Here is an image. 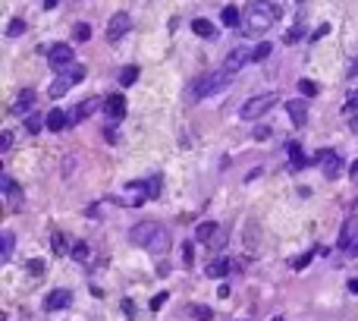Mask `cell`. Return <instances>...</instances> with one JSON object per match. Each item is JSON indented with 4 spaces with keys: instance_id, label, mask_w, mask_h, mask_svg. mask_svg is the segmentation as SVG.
I'll return each mask as SVG.
<instances>
[{
    "instance_id": "1",
    "label": "cell",
    "mask_w": 358,
    "mask_h": 321,
    "mask_svg": "<svg viewBox=\"0 0 358 321\" xmlns=\"http://www.w3.org/2000/svg\"><path fill=\"white\" fill-rule=\"evenodd\" d=\"M280 19V7L270 4V0H255V4H248L245 10V19H242V35L245 38H255V35H264L273 22Z\"/></svg>"
},
{
    "instance_id": "2",
    "label": "cell",
    "mask_w": 358,
    "mask_h": 321,
    "mask_svg": "<svg viewBox=\"0 0 358 321\" xmlns=\"http://www.w3.org/2000/svg\"><path fill=\"white\" fill-rule=\"evenodd\" d=\"M230 82H233V73H226V69H217V73H205V76H201L195 85H192V101L211 98V94L223 91Z\"/></svg>"
},
{
    "instance_id": "3",
    "label": "cell",
    "mask_w": 358,
    "mask_h": 321,
    "mask_svg": "<svg viewBox=\"0 0 358 321\" xmlns=\"http://www.w3.org/2000/svg\"><path fill=\"white\" fill-rule=\"evenodd\" d=\"M82 79H85V66H79V63L76 66H66L63 73L51 82V98H63V94L73 88L76 82H82Z\"/></svg>"
},
{
    "instance_id": "4",
    "label": "cell",
    "mask_w": 358,
    "mask_h": 321,
    "mask_svg": "<svg viewBox=\"0 0 358 321\" xmlns=\"http://www.w3.org/2000/svg\"><path fill=\"white\" fill-rule=\"evenodd\" d=\"M273 104H277V94H273V91H264V94H258V98L245 101L242 111H239V117H242V120H258V117H264Z\"/></svg>"
},
{
    "instance_id": "5",
    "label": "cell",
    "mask_w": 358,
    "mask_h": 321,
    "mask_svg": "<svg viewBox=\"0 0 358 321\" xmlns=\"http://www.w3.org/2000/svg\"><path fill=\"white\" fill-rule=\"evenodd\" d=\"M317 161H320V170H324V176H327V180H336V176L342 173V158H339V151L324 148Z\"/></svg>"
},
{
    "instance_id": "6",
    "label": "cell",
    "mask_w": 358,
    "mask_h": 321,
    "mask_svg": "<svg viewBox=\"0 0 358 321\" xmlns=\"http://www.w3.org/2000/svg\"><path fill=\"white\" fill-rule=\"evenodd\" d=\"M73 47L69 44H63V41H57V44H51L47 47V60H51V66H57V69H66L69 63H73Z\"/></svg>"
},
{
    "instance_id": "7",
    "label": "cell",
    "mask_w": 358,
    "mask_h": 321,
    "mask_svg": "<svg viewBox=\"0 0 358 321\" xmlns=\"http://www.w3.org/2000/svg\"><path fill=\"white\" fill-rule=\"evenodd\" d=\"M0 189H4L7 208H10V211H19V208H22V189L13 183V176H10V173H4V176H0Z\"/></svg>"
},
{
    "instance_id": "8",
    "label": "cell",
    "mask_w": 358,
    "mask_h": 321,
    "mask_svg": "<svg viewBox=\"0 0 358 321\" xmlns=\"http://www.w3.org/2000/svg\"><path fill=\"white\" fill-rule=\"evenodd\" d=\"M252 47H236V51H230V57H226V60H223V69H226V73H239V69H242L245 63H252Z\"/></svg>"
},
{
    "instance_id": "9",
    "label": "cell",
    "mask_w": 358,
    "mask_h": 321,
    "mask_svg": "<svg viewBox=\"0 0 358 321\" xmlns=\"http://www.w3.org/2000/svg\"><path fill=\"white\" fill-rule=\"evenodd\" d=\"M157 224H151V221H145V224H135L132 230H129V240H132L135 246H145L148 249V243L154 240V236H157Z\"/></svg>"
},
{
    "instance_id": "10",
    "label": "cell",
    "mask_w": 358,
    "mask_h": 321,
    "mask_svg": "<svg viewBox=\"0 0 358 321\" xmlns=\"http://www.w3.org/2000/svg\"><path fill=\"white\" fill-rule=\"evenodd\" d=\"M98 107H104V101H101V98H85L82 104H76L66 117H69V123H82V120H88V117H91L94 111H98Z\"/></svg>"
},
{
    "instance_id": "11",
    "label": "cell",
    "mask_w": 358,
    "mask_h": 321,
    "mask_svg": "<svg viewBox=\"0 0 358 321\" xmlns=\"http://www.w3.org/2000/svg\"><path fill=\"white\" fill-rule=\"evenodd\" d=\"M104 114H107L110 123L123 120V117H126V98H123V94H107V98H104Z\"/></svg>"
},
{
    "instance_id": "12",
    "label": "cell",
    "mask_w": 358,
    "mask_h": 321,
    "mask_svg": "<svg viewBox=\"0 0 358 321\" xmlns=\"http://www.w3.org/2000/svg\"><path fill=\"white\" fill-rule=\"evenodd\" d=\"M129 26H132V22H129L126 13H113V19L107 22V41H119L129 32Z\"/></svg>"
},
{
    "instance_id": "13",
    "label": "cell",
    "mask_w": 358,
    "mask_h": 321,
    "mask_svg": "<svg viewBox=\"0 0 358 321\" xmlns=\"http://www.w3.org/2000/svg\"><path fill=\"white\" fill-rule=\"evenodd\" d=\"M73 302V293L69 290H51L44 296V312H57V308H66Z\"/></svg>"
},
{
    "instance_id": "14",
    "label": "cell",
    "mask_w": 358,
    "mask_h": 321,
    "mask_svg": "<svg viewBox=\"0 0 358 321\" xmlns=\"http://www.w3.org/2000/svg\"><path fill=\"white\" fill-rule=\"evenodd\" d=\"M286 114H289L292 126H305L308 123V107H305V101H298V98L286 104Z\"/></svg>"
},
{
    "instance_id": "15",
    "label": "cell",
    "mask_w": 358,
    "mask_h": 321,
    "mask_svg": "<svg viewBox=\"0 0 358 321\" xmlns=\"http://www.w3.org/2000/svg\"><path fill=\"white\" fill-rule=\"evenodd\" d=\"M35 101H38V98H35V91H32V88H26V91H19V98H16V104H13V114H16V117H22V114H29L32 107H35Z\"/></svg>"
},
{
    "instance_id": "16",
    "label": "cell",
    "mask_w": 358,
    "mask_h": 321,
    "mask_svg": "<svg viewBox=\"0 0 358 321\" xmlns=\"http://www.w3.org/2000/svg\"><path fill=\"white\" fill-rule=\"evenodd\" d=\"M166 249H170V233H166L163 227L157 230V236H154V240L148 243V252H154V255H163Z\"/></svg>"
},
{
    "instance_id": "17",
    "label": "cell",
    "mask_w": 358,
    "mask_h": 321,
    "mask_svg": "<svg viewBox=\"0 0 358 321\" xmlns=\"http://www.w3.org/2000/svg\"><path fill=\"white\" fill-rule=\"evenodd\" d=\"M44 126L51 129V133H60L63 126H69V117H66L63 111H51V114L44 117Z\"/></svg>"
},
{
    "instance_id": "18",
    "label": "cell",
    "mask_w": 358,
    "mask_h": 321,
    "mask_svg": "<svg viewBox=\"0 0 358 321\" xmlns=\"http://www.w3.org/2000/svg\"><path fill=\"white\" fill-rule=\"evenodd\" d=\"M230 258H217V261H211V265H208V277H226V274H230Z\"/></svg>"
},
{
    "instance_id": "19",
    "label": "cell",
    "mask_w": 358,
    "mask_h": 321,
    "mask_svg": "<svg viewBox=\"0 0 358 321\" xmlns=\"http://www.w3.org/2000/svg\"><path fill=\"white\" fill-rule=\"evenodd\" d=\"M355 227H358L355 221H345V224H342V233H339V249H345V252H349V246H352V236H355Z\"/></svg>"
},
{
    "instance_id": "20",
    "label": "cell",
    "mask_w": 358,
    "mask_h": 321,
    "mask_svg": "<svg viewBox=\"0 0 358 321\" xmlns=\"http://www.w3.org/2000/svg\"><path fill=\"white\" fill-rule=\"evenodd\" d=\"M192 32L198 35V38H214V35H217V29H214L208 19H195L192 22Z\"/></svg>"
},
{
    "instance_id": "21",
    "label": "cell",
    "mask_w": 358,
    "mask_h": 321,
    "mask_svg": "<svg viewBox=\"0 0 358 321\" xmlns=\"http://www.w3.org/2000/svg\"><path fill=\"white\" fill-rule=\"evenodd\" d=\"M214 233H217V224H214V221H205V224H198V227H195V240L208 243Z\"/></svg>"
},
{
    "instance_id": "22",
    "label": "cell",
    "mask_w": 358,
    "mask_h": 321,
    "mask_svg": "<svg viewBox=\"0 0 358 321\" xmlns=\"http://www.w3.org/2000/svg\"><path fill=\"white\" fill-rule=\"evenodd\" d=\"M289 161H292V167H305L308 164V158H305V151H302V145H295V142H289Z\"/></svg>"
},
{
    "instance_id": "23",
    "label": "cell",
    "mask_w": 358,
    "mask_h": 321,
    "mask_svg": "<svg viewBox=\"0 0 358 321\" xmlns=\"http://www.w3.org/2000/svg\"><path fill=\"white\" fill-rule=\"evenodd\" d=\"M135 79H138V66H123V69H119V85H123V88H129Z\"/></svg>"
},
{
    "instance_id": "24",
    "label": "cell",
    "mask_w": 358,
    "mask_h": 321,
    "mask_svg": "<svg viewBox=\"0 0 358 321\" xmlns=\"http://www.w3.org/2000/svg\"><path fill=\"white\" fill-rule=\"evenodd\" d=\"M220 19H223V26H242V19H239V10L236 7H223V13H220Z\"/></svg>"
},
{
    "instance_id": "25",
    "label": "cell",
    "mask_w": 358,
    "mask_h": 321,
    "mask_svg": "<svg viewBox=\"0 0 358 321\" xmlns=\"http://www.w3.org/2000/svg\"><path fill=\"white\" fill-rule=\"evenodd\" d=\"M10 255H13V233H10V230H4V236H0V258H10Z\"/></svg>"
},
{
    "instance_id": "26",
    "label": "cell",
    "mask_w": 358,
    "mask_h": 321,
    "mask_svg": "<svg viewBox=\"0 0 358 321\" xmlns=\"http://www.w3.org/2000/svg\"><path fill=\"white\" fill-rule=\"evenodd\" d=\"M69 255H73L76 261H85V258L91 255V249H88V243H82V240H79V243L69 246Z\"/></svg>"
},
{
    "instance_id": "27",
    "label": "cell",
    "mask_w": 358,
    "mask_h": 321,
    "mask_svg": "<svg viewBox=\"0 0 358 321\" xmlns=\"http://www.w3.org/2000/svg\"><path fill=\"white\" fill-rule=\"evenodd\" d=\"M73 38H76V41H88V38H91V26H88V22H76Z\"/></svg>"
},
{
    "instance_id": "28",
    "label": "cell",
    "mask_w": 358,
    "mask_h": 321,
    "mask_svg": "<svg viewBox=\"0 0 358 321\" xmlns=\"http://www.w3.org/2000/svg\"><path fill=\"white\" fill-rule=\"evenodd\" d=\"M342 111L349 114V117H355V114H358V91H349V94H345V104H342Z\"/></svg>"
},
{
    "instance_id": "29",
    "label": "cell",
    "mask_w": 358,
    "mask_h": 321,
    "mask_svg": "<svg viewBox=\"0 0 358 321\" xmlns=\"http://www.w3.org/2000/svg\"><path fill=\"white\" fill-rule=\"evenodd\" d=\"M298 91H302L305 98H314V94H317V85H314L311 79H298Z\"/></svg>"
},
{
    "instance_id": "30",
    "label": "cell",
    "mask_w": 358,
    "mask_h": 321,
    "mask_svg": "<svg viewBox=\"0 0 358 321\" xmlns=\"http://www.w3.org/2000/svg\"><path fill=\"white\" fill-rule=\"evenodd\" d=\"M51 246H54V252H57V255L69 252V249H66V236H63V233H54V236H51Z\"/></svg>"
},
{
    "instance_id": "31",
    "label": "cell",
    "mask_w": 358,
    "mask_h": 321,
    "mask_svg": "<svg viewBox=\"0 0 358 321\" xmlns=\"http://www.w3.org/2000/svg\"><path fill=\"white\" fill-rule=\"evenodd\" d=\"M302 35H305V29H302V22H298V26H292L289 32L283 35V41H286V44H295L298 38H302Z\"/></svg>"
},
{
    "instance_id": "32",
    "label": "cell",
    "mask_w": 358,
    "mask_h": 321,
    "mask_svg": "<svg viewBox=\"0 0 358 321\" xmlns=\"http://www.w3.org/2000/svg\"><path fill=\"white\" fill-rule=\"evenodd\" d=\"M273 51V44H267V41H261L258 47H255V54H252V63H258V60H264V57Z\"/></svg>"
},
{
    "instance_id": "33",
    "label": "cell",
    "mask_w": 358,
    "mask_h": 321,
    "mask_svg": "<svg viewBox=\"0 0 358 321\" xmlns=\"http://www.w3.org/2000/svg\"><path fill=\"white\" fill-rule=\"evenodd\" d=\"M22 32H26V22H22V19H13V22H10V29H7L10 38H19Z\"/></svg>"
},
{
    "instance_id": "34",
    "label": "cell",
    "mask_w": 358,
    "mask_h": 321,
    "mask_svg": "<svg viewBox=\"0 0 358 321\" xmlns=\"http://www.w3.org/2000/svg\"><path fill=\"white\" fill-rule=\"evenodd\" d=\"M192 261H195V246H192V243H186V246H183V265H186V268H192Z\"/></svg>"
},
{
    "instance_id": "35",
    "label": "cell",
    "mask_w": 358,
    "mask_h": 321,
    "mask_svg": "<svg viewBox=\"0 0 358 321\" xmlns=\"http://www.w3.org/2000/svg\"><path fill=\"white\" fill-rule=\"evenodd\" d=\"M41 126H44V120H41V117H35V114H32L29 120H26V129H29L32 136H35V133H41Z\"/></svg>"
},
{
    "instance_id": "36",
    "label": "cell",
    "mask_w": 358,
    "mask_h": 321,
    "mask_svg": "<svg viewBox=\"0 0 358 321\" xmlns=\"http://www.w3.org/2000/svg\"><path fill=\"white\" fill-rule=\"evenodd\" d=\"M10 148H13V133L4 129V133H0V151H10Z\"/></svg>"
},
{
    "instance_id": "37",
    "label": "cell",
    "mask_w": 358,
    "mask_h": 321,
    "mask_svg": "<svg viewBox=\"0 0 358 321\" xmlns=\"http://www.w3.org/2000/svg\"><path fill=\"white\" fill-rule=\"evenodd\" d=\"M192 315L201 318V321H211V318H214V312H211L208 305H195V308H192Z\"/></svg>"
},
{
    "instance_id": "38",
    "label": "cell",
    "mask_w": 358,
    "mask_h": 321,
    "mask_svg": "<svg viewBox=\"0 0 358 321\" xmlns=\"http://www.w3.org/2000/svg\"><path fill=\"white\" fill-rule=\"evenodd\" d=\"M29 271H32L35 277H38L41 271H44V261H41V258H32V261H29Z\"/></svg>"
},
{
    "instance_id": "39",
    "label": "cell",
    "mask_w": 358,
    "mask_h": 321,
    "mask_svg": "<svg viewBox=\"0 0 358 321\" xmlns=\"http://www.w3.org/2000/svg\"><path fill=\"white\" fill-rule=\"evenodd\" d=\"M166 299H170V296H166V293H157V296H154V299H151V312H157V308L166 302Z\"/></svg>"
},
{
    "instance_id": "40",
    "label": "cell",
    "mask_w": 358,
    "mask_h": 321,
    "mask_svg": "<svg viewBox=\"0 0 358 321\" xmlns=\"http://www.w3.org/2000/svg\"><path fill=\"white\" fill-rule=\"evenodd\" d=\"M311 258H314V252H305L302 258H295V271H302V268H305V265H308V261H311Z\"/></svg>"
},
{
    "instance_id": "41",
    "label": "cell",
    "mask_w": 358,
    "mask_h": 321,
    "mask_svg": "<svg viewBox=\"0 0 358 321\" xmlns=\"http://www.w3.org/2000/svg\"><path fill=\"white\" fill-rule=\"evenodd\" d=\"M327 32H330V22H324V26H320V29H317L314 35H311V38L317 41V38H324V35H327Z\"/></svg>"
},
{
    "instance_id": "42",
    "label": "cell",
    "mask_w": 358,
    "mask_h": 321,
    "mask_svg": "<svg viewBox=\"0 0 358 321\" xmlns=\"http://www.w3.org/2000/svg\"><path fill=\"white\" fill-rule=\"evenodd\" d=\"M267 136H270L267 126H258V129H255V139H267Z\"/></svg>"
},
{
    "instance_id": "43",
    "label": "cell",
    "mask_w": 358,
    "mask_h": 321,
    "mask_svg": "<svg viewBox=\"0 0 358 321\" xmlns=\"http://www.w3.org/2000/svg\"><path fill=\"white\" fill-rule=\"evenodd\" d=\"M123 312H126V315H135V305L126 299V302H123Z\"/></svg>"
},
{
    "instance_id": "44",
    "label": "cell",
    "mask_w": 358,
    "mask_h": 321,
    "mask_svg": "<svg viewBox=\"0 0 358 321\" xmlns=\"http://www.w3.org/2000/svg\"><path fill=\"white\" fill-rule=\"evenodd\" d=\"M349 176H352V183H358V161H352V173Z\"/></svg>"
},
{
    "instance_id": "45",
    "label": "cell",
    "mask_w": 358,
    "mask_h": 321,
    "mask_svg": "<svg viewBox=\"0 0 358 321\" xmlns=\"http://www.w3.org/2000/svg\"><path fill=\"white\" fill-rule=\"evenodd\" d=\"M41 4H44V10H54V7H57V0H41Z\"/></svg>"
},
{
    "instance_id": "46",
    "label": "cell",
    "mask_w": 358,
    "mask_h": 321,
    "mask_svg": "<svg viewBox=\"0 0 358 321\" xmlns=\"http://www.w3.org/2000/svg\"><path fill=\"white\" fill-rule=\"evenodd\" d=\"M349 290H352V293H358V280H349Z\"/></svg>"
},
{
    "instance_id": "47",
    "label": "cell",
    "mask_w": 358,
    "mask_h": 321,
    "mask_svg": "<svg viewBox=\"0 0 358 321\" xmlns=\"http://www.w3.org/2000/svg\"><path fill=\"white\" fill-rule=\"evenodd\" d=\"M349 252H352V255H358V246H352V249H349Z\"/></svg>"
},
{
    "instance_id": "48",
    "label": "cell",
    "mask_w": 358,
    "mask_h": 321,
    "mask_svg": "<svg viewBox=\"0 0 358 321\" xmlns=\"http://www.w3.org/2000/svg\"><path fill=\"white\" fill-rule=\"evenodd\" d=\"M270 321H286V318H280V315H277V318H270Z\"/></svg>"
},
{
    "instance_id": "49",
    "label": "cell",
    "mask_w": 358,
    "mask_h": 321,
    "mask_svg": "<svg viewBox=\"0 0 358 321\" xmlns=\"http://www.w3.org/2000/svg\"><path fill=\"white\" fill-rule=\"evenodd\" d=\"M298 4H302V0H298Z\"/></svg>"
}]
</instances>
